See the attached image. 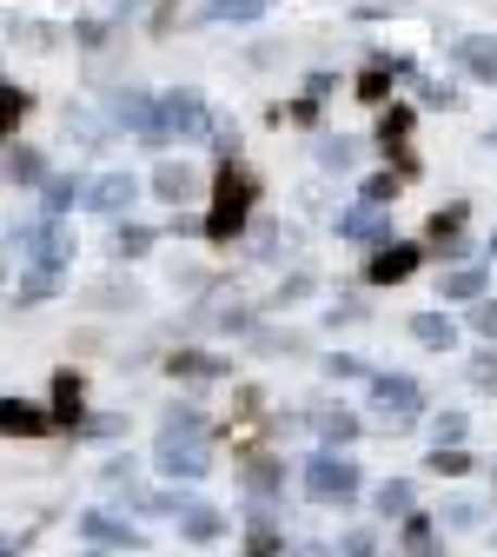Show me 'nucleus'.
<instances>
[{
	"instance_id": "obj_1",
	"label": "nucleus",
	"mask_w": 497,
	"mask_h": 557,
	"mask_svg": "<svg viewBox=\"0 0 497 557\" xmlns=\"http://www.w3.org/2000/svg\"><path fill=\"white\" fill-rule=\"evenodd\" d=\"M252 193L259 180L239 166V160H220V186H212V213H206V239H233L246 220H252Z\"/></svg>"
},
{
	"instance_id": "obj_2",
	"label": "nucleus",
	"mask_w": 497,
	"mask_h": 557,
	"mask_svg": "<svg viewBox=\"0 0 497 557\" xmlns=\"http://www.w3.org/2000/svg\"><path fill=\"white\" fill-rule=\"evenodd\" d=\"M160 471L166 478H206V418L199 411H173L160 432Z\"/></svg>"
},
{
	"instance_id": "obj_3",
	"label": "nucleus",
	"mask_w": 497,
	"mask_h": 557,
	"mask_svg": "<svg viewBox=\"0 0 497 557\" xmlns=\"http://www.w3.org/2000/svg\"><path fill=\"white\" fill-rule=\"evenodd\" d=\"M199 133H212V107L199 100V94H166V100H153V147H166V139H199Z\"/></svg>"
},
{
	"instance_id": "obj_4",
	"label": "nucleus",
	"mask_w": 497,
	"mask_h": 557,
	"mask_svg": "<svg viewBox=\"0 0 497 557\" xmlns=\"http://www.w3.org/2000/svg\"><path fill=\"white\" fill-rule=\"evenodd\" d=\"M306 492H312L319 505H345L351 492H359V465H351V458H312Z\"/></svg>"
},
{
	"instance_id": "obj_5",
	"label": "nucleus",
	"mask_w": 497,
	"mask_h": 557,
	"mask_svg": "<svg viewBox=\"0 0 497 557\" xmlns=\"http://www.w3.org/2000/svg\"><path fill=\"white\" fill-rule=\"evenodd\" d=\"M47 432H60V425H53L40 405H27V398H0V438H47Z\"/></svg>"
},
{
	"instance_id": "obj_6",
	"label": "nucleus",
	"mask_w": 497,
	"mask_h": 557,
	"mask_svg": "<svg viewBox=\"0 0 497 557\" xmlns=\"http://www.w3.org/2000/svg\"><path fill=\"white\" fill-rule=\"evenodd\" d=\"M411 272H418V246H405V239H385L372 252V265H365L372 286H398V278H411Z\"/></svg>"
},
{
	"instance_id": "obj_7",
	"label": "nucleus",
	"mask_w": 497,
	"mask_h": 557,
	"mask_svg": "<svg viewBox=\"0 0 497 557\" xmlns=\"http://www.w3.org/2000/svg\"><path fill=\"white\" fill-rule=\"evenodd\" d=\"M451 53H458V66L471 81H497V34H464Z\"/></svg>"
},
{
	"instance_id": "obj_8",
	"label": "nucleus",
	"mask_w": 497,
	"mask_h": 557,
	"mask_svg": "<svg viewBox=\"0 0 497 557\" xmlns=\"http://www.w3.org/2000/svg\"><path fill=\"white\" fill-rule=\"evenodd\" d=\"M80 398H87L80 372H53V425L74 432V425H80Z\"/></svg>"
},
{
	"instance_id": "obj_9",
	"label": "nucleus",
	"mask_w": 497,
	"mask_h": 557,
	"mask_svg": "<svg viewBox=\"0 0 497 557\" xmlns=\"http://www.w3.org/2000/svg\"><path fill=\"white\" fill-rule=\"evenodd\" d=\"M133 173H107V180H94V193H87V206H94V213H126V206H133Z\"/></svg>"
},
{
	"instance_id": "obj_10",
	"label": "nucleus",
	"mask_w": 497,
	"mask_h": 557,
	"mask_svg": "<svg viewBox=\"0 0 497 557\" xmlns=\"http://www.w3.org/2000/svg\"><path fill=\"white\" fill-rule=\"evenodd\" d=\"M338 233H345V239H359V246H372V239H392V220L378 213V206H351V213L338 220Z\"/></svg>"
},
{
	"instance_id": "obj_11",
	"label": "nucleus",
	"mask_w": 497,
	"mask_h": 557,
	"mask_svg": "<svg viewBox=\"0 0 497 557\" xmlns=\"http://www.w3.org/2000/svg\"><path fill=\"white\" fill-rule=\"evenodd\" d=\"M372 405L392 411V418H411L418 411V385L411 379H372Z\"/></svg>"
},
{
	"instance_id": "obj_12",
	"label": "nucleus",
	"mask_w": 497,
	"mask_h": 557,
	"mask_svg": "<svg viewBox=\"0 0 497 557\" xmlns=\"http://www.w3.org/2000/svg\"><path fill=\"white\" fill-rule=\"evenodd\" d=\"M179 531H186L192 544H212V537L226 531V518L212 511V505H192V498H179Z\"/></svg>"
},
{
	"instance_id": "obj_13",
	"label": "nucleus",
	"mask_w": 497,
	"mask_h": 557,
	"mask_svg": "<svg viewBox=\"0 0 497 557\" xmlns=\"http://www.w3.org/2000/svg\"><path fill=\"white\" fill-rule=\"evenodd\" d=\"M113 120H120V126H133L139 139H147V133H153V100L139 94V87H126V94H113Z\"/></svg>"
},
{
	"instance_id": "obj_14",
	"label": "nucleus",
	"mask_w": 497,
	"mask_h": 557,
	"mask_svg": "<svg viewBox=\"0 0 497 557\" xmlns=\"http://www.w3.org/2000/svg\"><path fill=\"white\" fill-rule=\"evenodd\" d=\"M80 537H87V544H139V531L120 524V518H107V511H87V518H80Z\"/></svg>"
},
{
	"instance_id": "obj_15",
	"label": "nucleus",
	"mask_w": 497,
	"mask_h": 557,
	"mask_svg": "<svg viewBox=\"0 0 497 557\" xmlns=\"http://www.w3.org/2000/svg\"><path fill=\"white\" fill-rule=\"evenodd\" d=\"M432 246H445V252L464 246V206H438L432 213Z\"/></svg>"
},
{
	"instance_id": "obj_16",
	"label": "nucleus",
	"mask_w": 497,
	"mask_h": 557,
	"mask_svg": "<svg viewBox=\"0 0 497 557\" xmlns=\"http://www.w3.org/2000/svg\"><path fill=\"white\" fill-rule=\"evenodd\" d=\"M173 379H220V372H233L226 359H212V352H173V366H166Z\"/></svg>"
},
{
	"instance_id": "obj_17",
	"label": "nucleus",
	"mask_w": 497,
	"mask_h": 557,
	"mask_svg": "<svg viewBox=\"0 0 497 557\" xmlns=\"http://www.w3.org/2000/svg\"><path fill=\"white\" fill-rule=\"evenodd\" d=\"M27 113H34V94H27V87H8V81H0V139H8V133L27 120Z\"/></svg>"
},
{
	"instance_id": "obj_18",
	"label": "nucleus",
	"mask_w": 497,
	"mask_h": 557,
	"mask_svg": "<svg viewBox=\"0 0 497 557\" xmlns=\"http://www.w3.org/2000/svg\"><path fill=\"white\" fill-rule=\"evenodd\" d=\"M8 180H14V186H47V153L21 147V153L8 160Z\"/></svg>"
},
{
	"instance_id": "obj_19",
	"label": "nucleus",
	"mask_w": 497,
	"mask_h": 557,
	"mask_svg": "<svg viewBox=\"0 0 497 557\" xmlns=\"http://www.w3.org/2000/svg\"><path fill=\"white\" fill-rule=\"evenodd\" d=\"M272 0H206V21H259Z\"/></svg>"
},
{
	"instance_id": "obj_20",
	"label": "nucleus",
	"mask_w": 497,
	"mask_h": 557,
	"mask_svg": "<svg viewBox=\"0 0 497 557\" xmlns=\"http://www.w3.org/2000/svg\"><path fill=\"white\" fill-rule=\"evenodd\" d=\"M47 220H66V206H74V193H80V180H66V173H47Z\"/></svg>"
},
{
	"instance_id": "obj_21",
	"label": "nucleus",
	"mask_w": 497,
	"mask_h": 557,
	"mask_svg": "<svg viewBox=\"0 0 497 557\" xmlns=\"http://www.w3.org/2000/svg\"><path fill=\"white\" fill-rule=\"evenodd\" d=\"M484 293V265H458L445 272V299H477Z\"/></svg>"
},
{
	"instance_id": "obj_22",
	"label": "nucleus",
	"mask_w": 497,
	"mask_h": 557,
	"mask_svg": "<svg viewBox=\"0 0 497 557\" xmlns=\"http://www.w3.org/2000/svg\"><path fill=\"white\" fill-rule=\"evenodd\" d=\"M153 186H160V199H173V206H179V199H186V193H192V166H179V160H166V166H160V180H153Z\"/></svg>"
},
{
	"instance_id": "obj_23",
	"label": "nucleus",
	"mask_w": 497,
	"mask_h": 557,
	"mask_svg": "<svg viewBox=\"0 0 497 557\" xmlns=\"http://www.w3.org/2000/svg\"><path fill=\"white\" fill-rule=\"evenodd\" d=\"M319 160H325L332 173H351V166H359V139H345V133H338V139H325Z\"/></svg>"
},
{
	"instance_id": "obj_24",
	"label": "nucleus",
	"mask_w": 497,
	"mask_h": 557,
	"mask_svg": "<svg viewBox=\"0 0 497 557\" xmlns=\"http://www.w3.org/2000/svg\"><path fill=\"white\" fill-rule=\"evenodd\" d=\"M147 246H153V233H147V226H120V233H113V252H120V259H139Z\"/></svg>"
},
{
	"instance_id": "obj_25",
	"label": "nucleus",
	"mask_w": 497,
	"mask_h": 557,
	"mask_svg": "<svg viewBox=\"0 0 497 557\" xmlns=\"http://www.w3.org/2000/svg\"><path fill=\"white\" fill-rule=\"evenodd\" d=\"M319 432H325L332 445H345V438H359V418H351V411H325V418H319Z\"/></svg>"
},
{
	"instance_id": "obj_26",
	"label": "nucleus",
	"mask_w": 497,
	"mask_h": 557,
	"mask_svg": "<svg viewBox=\"0 0 497 557\" xmlns=\"http://www.w3.org/2000/svg\"><path fill=\"white\" fill-rule=\"evenodd\" d=\"M411 332L424 338V345H451L458 332H451V319H432V312H424V319H411Z\"/></svg>"
},
{
	"instance_id": "obj_27",
	"label": "nucleus",
	"mask_w": 497,
	"mask_h": 557,
	"mask_svg": "<svg viewBox=\"0 0 497 557\" xmlns=\"http://www.w3.org/2000/svg\"><path fill=\"white\" fill-rule=\"evenodd\" d=\"M278 550H286V537H278L272 524H259V531L246 537V557H278Z\"/></svg>"
},
{
	"instance_id": "obj_28",
	"label": "nucleus",
	"mask_w": 497,
	"mask_h": 557,
	"mask_svg": "<svg viewBox=\"0 0 497 557\" xmlns=\"http://www.w3.org/2000/svg\"><path fill=\"white\" fill-rule=\"evenodd\" d=\"M53 286H60V272H34L27 286H21V306H40V299H53Z\"/></svg>"
},
{
	"instance_id": "obj_29",
	"label": "nucleus",
	"mask_w": 497,
	"mask_h": 557,
	"mask_svg": "<svg viewBox=\"0 0 497 557\" xmlns=\"http://www.w3.org/2000/svg\"><path fill=\"white\" fill-rule=\"evenodd\" d=\"M418 94H424V107H458V87L438 81V74H432V81H418Z\"/></svg>"
},
{
	"instance_id": "obj_30",
	"label": "nucleus",
	"mask_w": 497,
	"mask_h": 557,
	"mask_svg": "<svg viewBox=\"0 0 497 557\" xmlns=\"http://www.w3.org/2000/svg\"><path fill=\"white\" fill-rule=\"evenodd\" d=\"M378 511H385V518H392V511H411V484H405V478H392L385 492H378Z\"/></svg>"
},
{
	"instance_id": "obj_31",
	"label": "nucleus",
	"mask_w": 497,
	"mask_h": 557,
	"mask_svg": "<svg viewBox=\"0 0 497 557\" xmlns=\"http://www.w3.org/2000/svg\"><path fill=\"white\" fill-rule=\"evenodd\" d=\"M392 193H398V180H392V173H372V180H365V206H385Z\"/></svg>"
},
{
	"instance_id": "obj_32",
	"label": "nucleus",
	"mask_w": 497,
	"mask_h": 557,
	"mask_svg": "<svg viewBox=\"0 0 497 557\" xmlns=\"http://www.w3.org/2000/svg\"><path fill=\"white\" fill-rule=\"evenodd\" d=\"M432 432H438V445H458V438H464V411H445Z\"/></svg>"
},
{
	"instance_id": "obj_33",
	"label": "nucleus",
	"mask_w": 497,
	"mask_h": 557,
	"mask_svg": "<svg viewBox=\"0 0 497 557\" xmlns=\"http://www.w3.org/2000/svg\"><path fill=\"white\" fill-rule=\"evenodd\" d=\"M120 425H126V418H87V425H80V432H87V438H113Z\"/></svg>"
},
{
	"instance_id": "obj_34",
	"label": "nucleus",
	"mask_w": 497,
	"mask_h": 557,
	"mask_svg": "<svg viewBox=\"0 0 497 557\" xmlns=\"http://www.w3.org/2000/svg\"><path fill=\"white\" fill-rule=\"evenodd\" d=\"M293 120H299V126H312V120H319V94H306V100H293Z\"/></svg>"
},
{
	"instance_id": "obj_35",
	"label": "nucleus",
	"mask_w": 497,
	"mask_h": 557,
	"mask_svg": "<svg viewBox=\"0 0 497 557\" xmlns=\"http://www.w3.org/2000/svg\"><path fill=\"white\" fill-rule=\"evenodd\" d=\"M445 518H451V524H477V505H471V498H458V505H451Z\"/></svg>"
},
{
	"instance_id": "obj_36",
	"label": "nucleus",
	"mask_w": 497,
	"mask_h": 557,
	"mask_svg": "<svg viewBox=\"0 0 497 557\" xmlns=\"http://www.w3.org/2000/svg\"><path fill=\"white\" fill-rule=\"evenodd\" d=\"M471 325H477L484 338H497V306H477V319H471Z\"/></svg>"
},
{
	"instance_id": "obj_37",
	"label": "nucleus",
	"mask_w": 497,
	"mask_h": 557,
	"mask_svg": "<svg viewBox=\"0 0 497 557\" xmlns=\"http://www.w3.org/2000/svg\"><path fill=\"white\" fill-rule=\"evenodd\" d=\"M345 557H372V537H365V531H351V537H345Z\"/></svg>"
},
{
	"instance_id": "obj_38",
	"label": "nucleus",
	"mask_w": 497,
	"mask_h": 557,
	"mask_svg": "<svg viewBox=\"0 0 497 557\" xmlns=\"http://www.w3.org/2000/svg\"><path fill=\"white\" fill-rule=\"evenodd\" d=\"M0 557H21V550H14V544H8V537H0Z\"/></svg>"
},
{
	"instance_id": "obj_39",
	"label": "nucleus",
	"mask_w": 497,
	"mask_h": 557,
	"mask_svg": "<svg viewBox=\"0 0 497 557\" xmlns=\"http://www.w3.org/2000/svg\"><path fill=\"white\" fill-rule=\"evenodd\" d=\"M490 147H497V133H490Z\"/></svg>"
},
{
	"instance_id": "obj_40",
	"label": "nucleus",
	"mask_w": 497,
	"mask_h": 557,
	"mask_svg": "<svg viewBox=\"0 0 497 557\" xmlns=\"http://www.w3.org/2000/svg\"><path fill=\"white\" fill-rule=\"evenodd\" d=\"M490 252H497V239H490Z\"/></svg>"
}]
</instances>
